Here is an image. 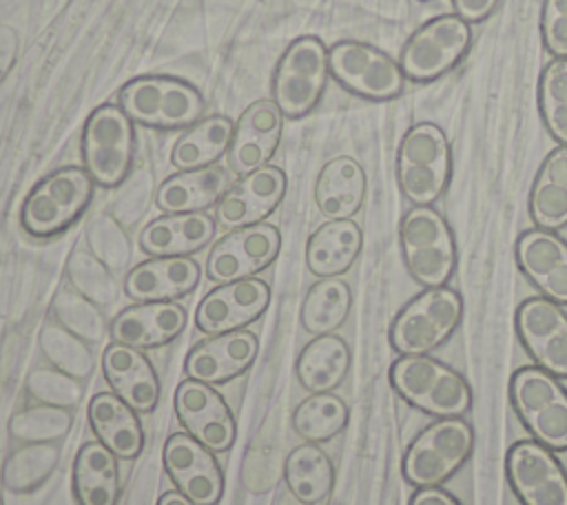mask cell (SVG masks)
<instances>
[{
	"label": "cell",
	"mask_w": 567,
	"mask_h": 505,
	"mask_svg": "<svg viewBox=\"0 0 567 505\" xmlns=\"http://www.w3.org/2000/svg\"><path fill=\"white\" fill-rule=\"evenodd\" d=\"M157 505H195L190 498H186L182 492L177 489H168L157 498Z\"/></svg>",
	"instance_id": "cell-50"
},
{
	"label": "cell",
	"mask_w": 567,
	"mask_h": 505,
	"mask_svg": "<svg viewBox=\"0 0 567 505\" xmlns=\"http://www.w3.org/2000/svg\"><path fill=\"white\" fill-rule=\"evenodd\" d=\"M82 166L102 188L120 186L135 159V126L120 104L104 102L91 111L80 140Z\"/></svg>",
	"instance_id": "cell-9"
},
{
	"label": "cell",
	"mask_w": 567,
	"mask_h": 505,
	"mask_svg": "<svg viewBox=\"0 0 567 505\" xmlns=\"http://www.w3.org/2000/svg\"><path fill=\"white\" fill-rule=\"evenodd\" d=\"M284 131V113L272 100L250 102L233 128V140L226 153L228 168L235 175H246L270 162Z\"/></svg>",
	"instance_id": "cell-20"
},
{
	"label": "cell",
	"mask_w": 567,
	"mask_h": 505,
	"mask_svg": "<svg viewBox=\"0 0 567 505\" xmlns=\"http://www.w3.org/2000/svg\"><path fill=\"white\" fill-rule=\"evenodd\" d=\"M71 489L78 505H117V456L100 441H86L73 456Z\"/></svg>",
	"instance_id": "cell-29"
},
{
	"label": "cell",
	"mask_w": 567,
	"mask_h": 505,
	"mask_svg": "<svg viewBox=\"0 0 567 505\" xmlns=\"http://www.w3.org/2000/svg\"><path fill=\"white\" fill-rule=\"evenodd\" d=\"M509 405L529 439L554 452H567V388L538 365L514 370L507 383Z\"/></svg>",
	"instance_id": "cell-6"
},
{
	"label": "cell",
	"mask_w": 567,
	"mask_h": 505,
	"mask_svg": "<svg viewBox=\"0 0 567 505\" xmlns=\"http://www.w3.org/2000/svg\"><path fill=\"white\" fill-rule=\"evenodd\" d=\"M284 481L301 505H319L334 485L332 458L317 443H301L284 461Z\"/></svg>",
	"instance_id": "cell-35"
},
{
	"label": "cell",
	"mask_w": 567,
	"mask_h": 505,
	"mask_svg": "<svg viewBox=\"0 0 567 505\" xmlns=\"http://www.w3.org/2000/svg\"><path fill=\"white\" fill-rule=\"evenodd\" d=\"M281 235L272 224H252L228 230L208 250L206 277L215 284L257 277L279 255Z\"/></svg>",
	"instance_id": "cell-15"
},
{
	"label": "cell",
	"mask_w": 567,
	"mask_h": 505,
	"mask_svg": "<svg viewBox=\"0 0 567 505\" xmlns=\"http://www.w3.org/2000/svg\"><path fill=\"white\" fill-rule=\"evenodd\" d=\"M53 319L86 343H97L109 332L102 308L71 286H62L51 301Z\"/></svg>",
	"instance_id": "cell-41"
},
{
	"label": "cell",
	"mask_w": 567,
	"mask_h": 505,
	"mask_svg": "<svg viewBox=\"0 0 567 505\" xmlns=\"http://www.w3.org/2000/svg\"><path fill=\"white\" fill-rule=\"evenodd\" d=\"M228 186V173L217 164L177 171L157 186L155 206L162 213H204L217 204Z\"/></svg>",
	"instance_id": "cell-32"
},
{
	"label": "cell",
	"mask_w": 567,
	"mask_h": 505,
	"mask_svg": "<svg viewBox=\"0 0 567 505\" xmlns=\"http://www.w3.org/2000/svg\"><path fill=\"white\" fill-rule=\"evenodd\" d=\"M89 250L106 264L113 272H120L131 261V241L122 224L109 213H95L84 226Z\"/></svg>",
	"instance_id": "cell-44"
},
{
	"label": "cell",
	"mask_w": 567,
	"mask_h": 505,
	"mask_svg": "<svg viewBox=\"0 0 567 505\" xmlns=\"http://www.w3.org/2000/svg\"><path fill=\"white\" fill-rule=\"evenodd\" d=\"M396 184L412 206H432L447 190L452 148L434 122L412 124L396 148Z\"/></svg>",
	"instance_id": "cell-3"
},
{
	"label": "cell",
	"mask_w": 567,
	"mask_h": 505,
	"mask_svg": "<svg viewBox=\"0 0 567 505\" xmlns=\"http://www.w3.org/2000/svg\"><path fill=\"white\" fill-rule=\"evenodd\" d=\"M27 394L38 403L58 405V408H73L80 403L84 394V385L80 379L58 370V368H33L27 374Z\"/></svg>",
	"instance_id": "cell-45"
},
{
	"label": "cell",
	"mask_w": 567,
	"mask_h": 505,
	"mask_svg": "<svg viewBox=\"0 0 567 505\" xmlns=\"http://www.w3.org/2000/svg\"><path fill=\"white\" fill-rule=\"evenodd\" d=\"M328 71L346 91L372 100H394L405 89V75L385 51L359 42L341 40L328 49Z\"/></svg>",
	"instance_id": "cell-12"
},
{
	"label": "cell",
	"mask_w": 567,
	"mask_h": 505,
	"mask_svg": "<svg viewBox=\"0 0 567 505\" xmlns=\"http://www.w3.org/2000/svg\"><path fill=\"white\" fill-rule=\"evenodd\" d=\"M363 246V233L352 219H328L306 241L308 270L323 277H339L352 268Z\"/></svg>",
	"instance_id": "cell-30"
},
{
	"label": "cell",
	"mask_w": 567,
	"mask_h": 505,
	"mask_svg": "<svg viewBox=\"0 0 567 505\" xmlns=\"http://www.w3.org/2000/svg\"><path fill=\"white\" fill-rule=\"evenodd\" d=\"M137 414L113 392H95L86 405V419L95 441L122 461H133L144 450V430Z\"/></svg>",
	"instance_id": "cell-27"
},
{
	"label": "cell",
	"mask_w": 567,
	"mask_h": 505,
	"mask_svg": "<svg viewBox=\"0 0 567 505\" xmlns=\"http://www.w3.org/2000/svg\"><path fill=\"white\" fill-rule=\"evenodd\" d=\"M235 122L226 115H204L186 126L171 148V164L177 171L215 166L228 153Z\"/></svg>",
	"instance_id": "cell-34"
},
{
	"label": "cell",
	"mask_w": 567,
	"mask_h": 505,
	"mask_svg": "<svg viewBox=\"0 0 567 505\" xmlns=\"http://www.w3.org/2000/svg\"><path fill=\"white\" fill-rule=\"evenodd\" d=\"M71 410L47 403L22 408L9 421V434L18 443H58L71 432Z\"/></svg>",
	"instance_id": "cell-40"
},
{
	"label": "cell",
	"mask_w": 567,
	"mask_h": 505,
	"mask_svg": "<svg viewBox=\"0 0 567 505\" xmlns=\"http://www.w3.org/2000/svg\"><path fill=\"white\" fill-rule=\"evenodd\" d=\"M350 308V286L341 277H323L308 288L299 308V321L308 334H332L343 326Z\"/></svg>",
	"instance_id": "cell-36"
},
{
	"label": "cell",
	"mask_w": 567,
	"mask_h": 505,
	"mask_svg": "<svg viewBox=\"0 0 567 505\" xmlns=\"http://www.w3.org/2000/svg\"><path fill=\"white\" fill-rule=\"evenodd\" d=\"M540 40L554 58H567V0H543Z\"/></svg>",
	"instance_id": "cell-46"
},
{
	"label": "cell",
	"mask_w": 567,
	"mask_h": 505,
	"mask_svg": "<svg viewBox=\"0 0 567 505\" xmlns=\"http://www.w3.org/2000/svg\"><path fill=\"white\" fill-rule=\"evenodd\" d=\"M186 319V308L177 301H135L111 319L109 334L117 343L151 350L175 341L184 332Z\"/></svg>",
	"instance_id": "cell-23"
},
{
	"label": "cell",
	"mask_w": 567,
	"mask_h": 505,
	"mask_svg": "<svg viewBox=\"0 0 567 505\" xmlns=\"http://www.w3.org/2000/svg\"><path fill=\"white\" fill-rule=\"evenodd\" d=\"M173 410L184 432L210 452L219 454L233 447L237 423L230 405L215 390V385L186 377L175 388Z\"/></svg>",
	"instance_id": "cell-16"
},
{
	"label": "cell",
	"mask_w": 567,
	"mask_h": 505,
	"mask_svg": "<svg viewBox=\"0 0 567 505\" xmlns=\"http://www.w3.org/2000/svg\"><path fill=\"white\" fill-rule=\"evenodd\" d=\"M164 470L186 498L195 505H217L224 494L221 465L208 447L186 432H173L162 447Z\"/></svg>",
	"instance_id": "cell-17"
},
{
	"label": "cell",
	"mask_w": 567,
	"mask_h": 505,
	"mask_svg": "<svg viewBox=\"0 0 567 505\" xmlns=\"http://www.w3.org/2000/svg\"><path fill=\"white\" fill-rule=\"evenodd\" d=\"M472 29L456 13L434 16L416 27L399 51V66L410 82H434L470 51Z\"/></svg>",
	"instance_id": "cell-11"
},
{
	"label": "cell",
	"mask_w": 567,
	"mask_h": 505,
	"mask_svg": "<svg viewBox=\"0 0 567 505\" xmlns=\"http://www.w3.org/2000/svg\"><path fill=\"white\" fill-rule=\"evenodd\" d=\"M270 303V288L259 277L217 284L195 308V326L204 334H221L250 326Z\"/></svg>",
	"instance_id": "cell-18"
},
{
	"label": "cell",
	"mask_w": 567,
	"mask_h": 505,
	"mask_svg": "<svg viewBox=\"0 0 567 505\" xmlns=\"http://www.w3.org/2000/svg\"><path fill=\"white\" fill-rule=\"evenodd\" d=\"M95 182L84 166H62L33 184L20 206V226L35 239L64 233L89 208Z\"/></svg>",
	"instance_id": "cell-2"
},
{
	"label": "cell",
	"mask_w": 567,
	"mask_h": 505,
	"mask_svg": "<svg viewBox=\"0 0 567 505\" xmlns=\"http://www.w3.org/2000/svg\"><path fill=\"white\" fill-rule=\"evenodd\" d=\"M363 166L350 155L328 159L315 182V204L326 219H352L365 199Z\"/></svg>",
	"instance_id": "cell-28"
},
{
	"label": "cell",
	"mask_w": 567,
	"mask_h": 505,
	"mask_svg": "<svg viewBox=\"0 0 567 505\" xmlns=\"http://www.w3.org/2000/svg\"><path fill=\"white\" fill-rule=\"evenodd\" d=\"M286 173L277 166H261L239 175L215 204V224L235 230L261 224L286 195Z\"/></svg>",
	"instance_id": "cell-19"
},
{
	"label": "cell",
	"mask_w": 567,
	"mask_h": 505,
	"mask_svg": "<svg viewBox=\"0 0 567 505\" xmlns=\"http://www.w3.org/2000/svg\"><path fill=\"white\" fill-rule=\"evenodd\" d=\"M416 2H430V0H416Z\"/></svg>",
	"instance_id": "cell-51"
},
{
	"label": "cell",
	"mask_w": 567,
	"mask_h": 505,
	"mask_svg": "<svg viewBox=\"0 0 567 505\" xmlns=\"http://www.w3.org/2000/svg\"><path fill=\"white\" fill-rule=\"evenodd\" d=\"M454 13L467 24H476L487 20L501 0H450Z\"/></svg>",
	"instance_id": "cell-47"
},
{
	"label": "cell",
	"mask_w": 567,
	"mask_h": 505,
	"mask_svg": "<svg viewBox=\"0 0 567 505\" xmlns=\"http://www.w3.org/2000/svg\"><path fill=\"white\" fill-rule=\"evenodd\" d=\"M474 430L465 416H443L414 434L401 456V474L412 487L445 485L472 456Z\"/></svg>",
	"instance_id": "cell-4"
},
{
	"label": "cell",
	"mask_w": 567,
	"mask_h": 505,
	"mask_svg": "<svg viewBox=\"0 0 567 505\" xmlns=\"http://www.w3.org/2000/svg\"><path fill=\"white\" fill-rule=\"evenodd\" d=\"M408 505H463V503L443 485H432V487H414V492L408 498Z\"/></svg>",
	"instance_id": "cell-48"
},
{
	"label": "cell",
	"mask_w": 567,
	"mask_h": 505,
	"mask_svg": "<svg viewBox=\"0 0 567 505\" xmlns=\"http://www.w3.org/2000/svg\"><path fill=\"white\" fill-rule=\"evenodd\" d=\"M38 346H40L44 359L53 368H58L80 381L89 379L95 370V357H93L89 343L84 339H80L78 334L69 332L66 328H62L55 319H49L42 323L40 334H38Z\"/></svg>",
	"instance_id": "cell-39"
},
{
	"label": "cell",
	"mask_w": 567,
	"mask_h": 505,
	"mask_svg": "<svg viewBox=\"0 0 567 505\" xmlns=\"http://www.w3.org/2000/svg\"><path fill=\"white\" fill-rule=\"evenodd\" d=\"M215 230V217L206 210L164 213L140 230L137 244L151 257H190L213 241Z\"/></svg>",
	"instance_id": "cell-26"
},
{
	"label": "cell",
	"mask_w": 567,
	"mask_h": 505,
	"mask_svg": "<svg viewBox=\"0 0 567 505\" xmlns=\"http://www.w3.org/2000/svg\"><path fill=\"white\" fill-rule=\"evenodd\" d=\"M58 443H20L2 465V483L9 492L24 494L40 487L58 467Z\"/></svg>",
	"instance_id": "cell-38"
},
{
	"label": "cell",
	"mask_w": 567,
	"mask_h": 505,
	"mask_svg": "<svg viewBox=\"0 0 567 505\" xmlns=\"http://www.w3.org/2000/svg\"><path fill=\"white\" fill-rule=\"evenodd\" d=\"M64 272L71 288H75L100 308H106L117 299V281L113 277V270L102 264L91 250L73 248L66 257Z\"/></svg>",
	"instance_id": "cell-43"
},
{
	"label": "cell",
	"mask_w": 567,
	"mask_h": 505,
	"mask_svg": "<svg viewBox=\"0 0 567 505\" xmlns=\"http://www.w3.org/2000/svg\"><path fill=\"white\" fill-rule=\"evenodd\" d=\"M202 268L193 257H151L124 275V295L133 301H175L193 292Z\"/></svg>",
	"instance_id": "cell-25"
},
{
	"label": "cell",
	"mask_w": 567,
	"mask_h": 505,
	"mask_svg": "<svg viewBox=\"0 0 567 505\" xmlns=\"http://www.w3.org/2000/svg\"><path fill=\"white\" fill-rule=\"evenodd\" d=\"M399 248L408 275L423 288L445 286L456 270L454 233L434 206H412L403 213Z\"/></svg>",
	"instance_id": "cell-7"
},
{
	"label": "cell",
	"mask_w": 567,
	"mask_h": 505,
	"mask_svg": "<svg viewBox=\"0 0 567 505\" xmlns=\"http://www.w3.org/2000/svg\"><path fill=\"white\" fill-rule=\"evenodd\" d=\"M518 270L547 299L567 306V239L554 230H523L514 246Z\"/></svg>",
	"instance_id": "cell-22"
},
{
	"label": "cell",
	"mask_w": 567,
	"mask_h": 505,
	"mask_svg": "<svg viewBox=\"0 0 567 505\" xmlns=\"http://www.w3.org/2000/svg\"><path fill=\"white\" fill-rule=\"evenodd\" d=\"M328 49L317 35H301L277 60L272 102L284 117L301 120L321 100L328 84Z\"/></svg>",
	"instance_id": "cell-10"
},
{
	"label": "cell",
	"mask_w": 567,
	"mask_h": 505,
	"mask_svg": "<svg viewBox=\"0 0 567 505\" xmlns=\"http://www.w3.org/2000/svg\"><path fill=\"white\" fill-rule=\"evenodd\" d=\"M463 297L445 286L423 288L392 319L388 339L396 354H430L461 328Z\"/></svg>",
	"instance_id": "cell-5"
},
{
	"label": "cell",
	"mask_w": 567,
	"mask_h": 505,
	"mask_svg": "<svg viewBox=\"0 0 567 505\" xmlns=\"http://www.w3.org/2000/svg\"><path fill=\"white\" fill-rule=\"evenodd\" d=\"M117 104L133 124L151 128H186L204 117L206 100L186 80L173 75H140L128 80Z\"/></svg>",
	"instance_id": "cell-8"
},
{
	"label": "cell",
	"mask_w": 567,
	"mask_h": 505,
	"mask_svg": "<svg viewBox=\"0 0 567 505\" xmlns=\"http://www.w3.org/2000/svg\"><path fill=\"white\" fill-rule=\"evenodd\" d=\"M102 374L111 392L135 412L148 414L155 410L162 392L159 377L142 350L111 341L102 352Z\"/></svg>",
	"instance_id": "cell-24"
},
{
	"label": "cell",
	"mask_w": 567,
	"mask_h": 505,
	"mask_svg": "<svg viewBox=\"0 0 567 505\" xmlns=\"http://www.w3.org/2000/svg\"><path fill=\"white\" fill-rule=\"evenodd\" d=\"M503 470L520 505H567V467L547 445L534 439L514 441Z\"/></svg>",
	"instance_id": "cell-13"
},
{
	"label": "cell",
	"mask_w": 567,
	"mask_h": 505,
	"mask_svg": "<svg viewBox=\"0 0 567 505\" xmlns=\"http://www.w3.org/2000/svg\"><path fill=\"white\" fill-rule=\"evenodd\" d=\"M350 410L334 392H315L297 403L290 423L303 443H326L341 434L348 425Z\"/></svg>",
	"instance_id": "cell-37"
},
{
	"label": "cell",
	"mask_w": 567,
	"mask_h": 505,
	"mask_svg": "<svg viewBox=\"0 0 567 505\" xmlns=\"http://www.w3.org/2000/svg\"><path fill=\"white\" fill-rule=\"evenodd\" d=\"M18 35L11 27L0 24V82L11 73L18 60Z\"/></svg>",
	"instance_id": "cell-49"
},
{
	"label": "cell",
	"mask_w": 567,
	"mask_h": 505,
	"mask_svg": "<svg viewBox=\"0 0 567 505\" xmlns=\"http://www.w3.org/2000/svg\"><path fill=\"white\" fill-rule=\"evenodd\" d=\"M388 379L408 405L427 416H465L472 408L467 379L432 354H399L390 363Z\"/></svg>",
	"instance_id": "cell-1"
},
{
	"label": "cell",
	"mask_w": 567,
	"mask_h": 505,
	"mask_svg": "<svg viewBox=\"0 0 567 505\" xmlns=\"http://www.w3.org/2000/svg\"><path fill=\"white\" fill-rule=\"evenodd\" d=\"M527 213L536 228L556 233L567 226V144L543 157L529 188Z\"/></svg>",
	"instance_id": "cell-31"
},
{
	"label": "cell",
	"mask_w": 567,
	"mask_h": 505,
	"mask_svg": "<svg viewBox=\"0 0 567 505\" xmlns=\"http://www.w3.org/2000/svg\"><path fill=\"white\" fill-rule=\"evenodd\" d=\"M257 350L259 339L250 330L241 328L210 334L188 350L184 359V374L208 385H224L241 377L255 363Z\"/></svg>",
	"instance_id": "cell-21"
},
{
	"label": "cell",
	"mask_w": 567,
	"mask_h": 505,
	"mask_svg": "<svg viewBox=\"0 0 567 505\" xmlns=\"http://www.w3.org/2000/svg\"><path fill=\"white\" fill-rule=\"evenodd\" d=\"M350 363L352 352L346 339L334 332L319 334L301 348L295 361V377L308 394L332 392L348 377Z\"/></svg>",
	"instance_id": "cell-33"
},
{
	"label": "cell",
	"mask_w": 567,
	"mask_h": 505,
	"mask_svg": "<svg viewBox=\"0 0 567 505\" xmlns=\"http://www.w3.org/2000/svg\"><path fill=\"white\" fill-rule=\"evenodd\" d=\"M538 113L558 144H567V58L549 60L538 75Z\"/></svg>",
	"instance_id": "cell-42"
},
{
	"label": "cell",
	"mask_w": 567,
	"mask_h": 505,
	"mask_svg": "<svg viewBox=\"0 0 567 505\" xmlns=\"http://www.w3.org/2000/svg\"><path fill=\"white\" fill-rule=\"evenodd\" d=\"M514 330L532 363L558 379H567V310L534 295L518 303Z\"/></svg>",
	"instance_id": "cell-14"
}]
</instances>
